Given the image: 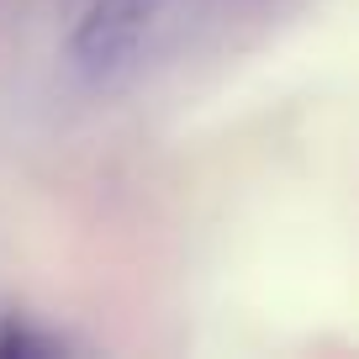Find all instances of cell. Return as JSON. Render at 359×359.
<instances>
[{"label": "cell", "mask_w": 359, "mask_h": 359, "mask_svg": "<svg viewBox=\"0 0 359 359\" xmlns=\"http://www.w3.org/2000/svg\"><path fill=\"white\" fill-rule=\"evenodd\" d=\"M164 0H90L85 16L74 27V64L90 79H111L116 69H127L143 48V37L154 32Z\"/></svg>", "instance_id": "1"}, {"label": "cell", "mask_w": 359, "mask_h": 359, "mask_svg": "<svg viewBox=\"0 0 359 359\" xmlns=\"http://www.w3.org/2000/svg\"><path fill=\"white\" fill-rule=\"evenodd\" d=\"M16 354H58V344L53 338H43V333H32V327L22 323V317H6V327H0V359H16Z\"/></svg>", "instance_id": "2"}]
</instances>
